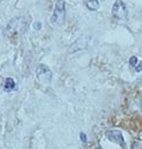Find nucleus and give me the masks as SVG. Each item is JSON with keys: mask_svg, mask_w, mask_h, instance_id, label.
Wrapping results in <instances>:
<instances>
[{"mask_svg": "<svg viewBox=\"0 0 142 149\" xmlns=\"http://www.w3.org/2000/svg\"><path fill=\"white\" fill-rule=\"evenodd\" d=\"M129 64L135 67V65L138 64V57H135V56H132V57L129 58Z\"/></svg>", "mask_w": 142, "mask_h": 149, "instance_id": "obj_9", "label": "nucleus"}, {"mask_svg": "<svg viewBox=\"0 0 142 149\" xmlns=\"http://www.w3.org/2000/svg\"><path fill=\"white\" fill-rule=\"evenodd\" d=\"M5 91L6 92H10V91H13L14 88H15V86H16V84H15V80L13 79V78H10V77H8L6 80H5Z\"/></svg>", "mask_w": 142, "mask_h": 149, "instance_id": "obj_8", "label": "nucleus"}, {"mask_svg": "<svg viewBox=\"0 0 142 149\" xmlns=\"http://www.w3.org/2000/svg\"><path fill=\"white\" fill-rule=\"evenodd\" d=\"M112 16L116 19H124L127 16V7L122 0H116L112 6Z\"/></svg>", "mask_w": 142, "mask_h": 149, "instance_id": "obj_4", "label": "nucleus"}, {"mask_svg": "<svg viewBox=\"0 0 142 149\" xmlns=\"http://www.w3.org/2000/svg\"><path fill=\"white\" fill-rule=\"evenodd\" d=\"M79 138H80V140H81V142H83V143H86V142H87V136H86V134H85V133H80Z\"/></svg>", "mask_w": 142, "mask_h": 149, "instance_id": "obj_10", "label": "nucleus"}, {"mask_svg": "<svg viewBox=\"0 0 142 149\" xmlns=\"http://www.w3.org/2000/svg\"><path fill=\"white\" fill-rule=\"evenodd\" d=\"M29 28V17L16 16L10 19L5 28V36L9 38L22 36Z\"/></svg>", "mask_w": 142, "mask_h": 149, "instance_id": "obj_1", "label": "nucleus"}, {"mask_svg": "<svg viewBox=\"0 0 142 149\" xmlns=\"http://www.w3.org/2000/svg\"><path fill=\"white\" fill-rule=\"evenodd\" d=\"M95 149H102V148H95Z\"/></svg>", "mask_w": 142, "mask_h": 149, "instance_id": "obj_14", "label": "nucleus"}, {"mask_svg": "<svg viewBox=\"0 0 142 149\" xmlns=\"http://www.w3.org/2000/svg\"><path fill=\"white\" fill-rule=\"evenodd\" d=\"M135 70L136 71H142V62H139V64L135 65Z\"/></svg>", "mask_w": 142, "mask_h": 149, "instance_id": "obj_12", "label": "nucleus"}, {"mask_svg": "<svg viewBox=\"0 0 142 149\" xmlns=\"http://www.w3.org/2000/svg\"><path fill=\"white\" fill-rule=\"evenodd\" d=\"M106 135L110 141H112V142H115V143H118V145H119L123 149L126 148L124 136H123V134H122V132H120V131L110 130V131H108V132H106Z\"/></svg>", "mask_w": 142, "mask_h": 149, "instance_id": "obj_5", "label": "nucleus"}, {"mask_svg": "<svg viewBox=\"0 0 142 149\" xmlns=\"http://www.w3.org/2000/svg\"><path fill=\"white\" fill-rule=\"evenodd\" d=\"M85 5L89 10H97L100 8V1L99 0H85Z\"/></svg>", "mask_w": 142, "mask_h": 149, "instance_id": "obj_7", "label": "nucleus"}, {"mask_svg": "<svg viewBox=\"0 0 142 149\" xmlns=\"http://www.w3.org/2000/svg\"><path fill=\"white\" fill-rule=\"evenodd\" d=\"M36 74H37V78L39 79V81H41L44 84L49 83L52 80V77H53L52 70L46 64H39L37 70H36Z\"/></svg>", "mask_w": 142, "mask_h": 149, "instance_id": "obj_3", "label": "nucleus"}, {"mask_svg": "<svg viewBox=\"0 0 142 149\" xmlns=\"http://www.w3.org/2000/svg\"><path fill=\"white\" fill-rule=\"evenodd\" d=\"M2 84H3V78H2V76H0V87L2 86Z\"/></svg>", "mask_w": 142, "mask_h": 149, "instance_id": "obj_13", "label": "nucleus"}, {"mask_svg": "<svg viewBox=\"0 0 142 149\" xmlns=\"http://www.w3.org/2000/svg\"><path fill=\"white\" fill-rule=\"evenodd\" d=\"M65 19V2L64 0H57L55 3L53 15L51 17V22L53 24H62Z\"/></svg>", "mask_w": 142, "mask_h": 149, "instance_id": "obj_2", "label": "nucleus"}, {"mask_svg": "<svg viewBox=\"0 0 142 149\" xmlns=\"http://www.w3.org/2000/svg\"><path fill=\"white\" fill-rule=\"evenodd\" d=\"M33 28H35V30H40V29H41V23H40V22H37V23H35Z\"/></svg>", "mask_w": 142, "mask_h": 149, "instance_id": "obj_11", "label": "nucleus"}, {"mask_svg": "<svg viewBox=\"0 0 142 149\" xmlns=\"http://www.w3.org/2000/svg\"><path fill=\"white\" fill-rule=\"evenodd\" d=\"M86 38H88L87 36H83V37L78 38L72 45H71L70 47H69V52H76V51H79V49H81V48H85L86 46H87V42H88V39L87 40H85Z\"/></svg>", "mask_w": 142, "mask_h": 149, "instance_id": "obj_6", "label": "nucleus"}]
</instances>
